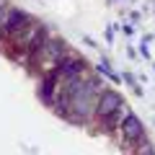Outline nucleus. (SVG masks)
I'll list each match as a JSON object with an SVG mask.
<instances>
[{
    "label": "nucleus",
    "instance_id": "1",
    "mask_svg": "<svg viewBox=\"0 0 155 155\" xmlns=\"http://www.w3.org/2000/svg\"><path fill=\"white\" fill-rule=\"evenodd\" d=\"M119 132L124 134V145H127V147H132V150H134V145H137L140 140H145V127H142V122H140L132 111H129L127 119L122 122Z\"/></svg>",
    "mask_w": 155,
    "mask_h": 155
},
{
    "label": "nucleus",
    "instance_id": "2",
    "mask_svg": "<svg viewBox=\"0 0 155 155\" xmlns=\"http://www.w3.org/2000/svg\"><path fill=\"white\" fill-rule=\"evenodd\" d=\"M122 104L124 101H122V96L116 93V91H104L101 98H98V106H96V119H98V122H106Z\"/></svg>",
    "mask_w": 155,
    "mask_h": 155
},
{
    "label": "nucleus",
    "instance_id": "3",
    "mask_svg": "<svg viewBox=\"0 0 155 155\" xmlns=\"http://www.w3.org/2000/svg\"><path fill=\"white\" fill-rule=\"evenodd\" d=\"M54 70L60 72L62 80H70V78H80V75H85V62L80 60V57H75V54H70V52H67V54L60 60V65H57Z\"/></svg>",
    "mask_w": 155,
    "mask_h": 155
},
{
    "label": "nucleus",
    "instance_id": "4",
    "mask_svg": "<svg viewBox=\"0 0 155 155\" xmlns=\"http://www.w3.org/2000/svg\"><path fill=\"white\" fill-rule=\"evenodd\" d=\"M60 72L52 70L44 75V83H41V88H39V93H41V101L49 106H54V98H57V91H60Z\"/></svg>",
    "mask_w": 155,
    "mask_h": 155
},
{
    "label": "nucleus",
    "instance_id": "5",
    "mask_svg": "<svg viewBox=\"0 0 155 155\" xmlns=\"http://www.w3.org/2000/svg\"><path fill=\"white\" fill-rule=\"evenodd\" d=\"M28 23H31V16H26L23 11H16V8H13L11 16H8V21H5V26H3V34H5V36H11L13 31L28 26Z\"/></svg>",
    "mask_w": 155,
    "mask_h": 155
},
{
    "label": "nucleus",
    "instance_id": "6",
    "mask_svg": "<svg viewBox=\"0 0 155 155\" xmlns=\"http://www.w3.org/2000/svg\"><path fill=\"white\" fill-rule=\"evenodd\" d=\"M129 111H132V109H127V106L122 104L119 109L114 111V114L109 116V119H106V122H101V124H104V129H109V132H111V129H119V127H122V122L127 119V114H129Z\"/></svg>",
    "mask_w": 155,
    "mask_h": 155
},
{
    "label": "nucleus",
    "instance_id": "7",
    "mask_svg": "<svg viewBox=\"0 0 155 155\" xmlns=\"http://www.w3.org/2000/svg\"><path fill=\"white\" fill-rule=\"evenodd\" d=\"M0 34H3V31H0Z\"/></svg>",
    "mask_w": 155,
    "mask_h": 155
}]
</instances>
